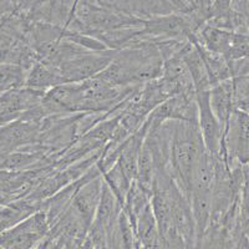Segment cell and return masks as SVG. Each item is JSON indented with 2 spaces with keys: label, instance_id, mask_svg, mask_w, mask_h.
<instances>
[{
  "label": "cell",
  "instance_id": "obj_1",
  "mask_svg": "<svg viewBox=\"0 0 249 249\" xmlns=\"http://www.w3.org/2000/svg\"><path fill=\"white\" fill-rule=\"evenodd\" d=\"M163 61L157 44L139 41L116 50L110 65L97 76L122 88L141 86L161 76Z\"/></svg>",
  "mask_w": 249,
  "mask_h": 249
},
{
  "label": "cell",
  "instance_id": "obj_2",
  "mask_svg": "<svg viewBox=\"0 0 249 249\" xmlns=\"http://www.w3.org/2000/svg\"><path fill=\"white\" fill-rule=\"evenodd\" d=\"M171 122L170 151L167 171L186 197H190L191 182L199 161L207 152L198 124Z\"/></svg>",
  "mask_w": 249,
  "mask_h": 249
},
{
  "label": "cell",
  "instance_id": "obj_3",
  "mask_svg": "<svg viewBox=\"0 0 249 249\" xmlns=\"http://www.w3.org/2000/svg\"><path fill=\"white\" fill-rule=\"evenodd\" d=\"M221 159L230 167H249V115L235 110L224 128Z\"/></svg>",
  "mask_w": 249,
  "mask_h": 249
},
{
  "label": "cell",
  "instance_id": "obj_4",
  "mask_svg": "<svg viewBox=\"0 0 249 249\" xmlns=\"http://www.w3.org/2000/svg\"><path fill=\"white\" fill-rule=\"evenodd\" d=\"M116 50H84L79 51L56 66L66 82H82L97 76L112 61Z\"/></svg>",
  "mask_w": 249,
  "mask_h": 249
},
{
  "label": "cell",
  "instance_id": "obj_5",
  "mask_svg": "<svg viewBox=\"0 0 249 249\" xmlns=\"http://www.w3.org/2000/svg\"><path fill=\"white\" fill-rule=\"evenodd\" d=\"M50 235L43 211H37L0 234V249H34Z\"/></svg>",
  "mask_w": 249,
  "mask_h": 249
},
{
  "label": "cell",
  "instance_id": "obj_6",
  "mask_svg": "<svg viewBox=\"0 0 249 249\" xmlns=\"http://www.w3.org/2000/svg\"><path fill=\"white\" fill-rule=\"evenodd\" d=\"M41 136V122L18 119L0 127V147L8 155L23 148L37 146Z\"/></svg>",
  "mask_w": 249,
  "mask_h": 249
},
{
  "label": "cell",
  "instance_id": "obj_7",
  "mask_svg": "<svg viewBox=\"0 0 249 249\" xmlns=\"http://www.w3.org/2000/svg\"><path fill=\"white\" fill-rule=\"evenodd\" d=\"M197 93L198 104V127L203 137L208 152L219 157L222 152L224 128L213 115L210 106V91H199Z\"/></svg>",
  "mask_w": 249,
  "mask_h": 249
},
{
  "label": "cell",
  "instance_id": "obj_8",
  "mask_svg": "<svg viewBox=\"0 0 249 249\" xmlns=\"http://www.w3.org/2000/svg\"><path fill=\"white\" fill-rule=\"evenodd\" d=\"M210 106L213 115L217 117L222 127L226 128L231 116L235 111L234 93H233V80H226L210 90Z\"/></svg>",
  "mask_w": 249,
  "mask_h": 249
},
{
  "label": "cell",
  "instance_id": "obj_9",
  "mask_svg": "<svg viewBox=\"0 0 249 249\" xmlns=\"http://www.w3.org/2000/svg\"><path fill=\"white\" fill-rule=\"evenodd\" d=\"M62 84H68V82L61 76L60 71L43 61H37L30 70L26 71L25 88L31 90L46 92L50 89L56 88Z\"/></svg>",
  "mask_w": 249,
  "mask_h": 249
},
{
  "label": "cell",
  "instance_id": "obj_10",
  "mask_svg": "<svg viewBox=\"0 0 249 249\" xmlns=\"http://www.w3.org/2000/svg\"><path fill=\"white\" fill-rule=\"evenodd\" d=\"M137 242L142 249H161V237L152 206H147L140 213L135 223Z\"/></svg>",
  "mask_w": 249,
  "mask_h": 249
},
{
  "label": "cell",
  "instance_id": "obj_11",
  "mask_svg": "<svg viewBox=\"0 0 249 249\" xmlns=\"http://www.w3.org/2000/svg\"><path fill=\"white\" fill-rule=\"evenodd\" d=\"M234 233L221 223H211L199 237L196 249H233Z\"/></svg>",
  "mask_w": 249,
  "mask_h": 249
},
{
  "label": "cell",
  "instance_id": "obj_12",
  "mask_svg": "<svg viewBox=\"0 0 249 249\" xmlns=\"http://www.w3.org/2000/svg\"><path fill=\"white\" fill-rule=\"evenodd\" d=\"M102 177H104V181L107 184L108 188L112 191L119 203L124 208V201H126V197H127L128 191H130L133 181H131L127 176L124 175V171L120 168L117 163L113 164L110 170L102 173Z\"/></svg>",
  "mask_w": 249,
  "mask_h": 249
},
{
  "label": "cell",
  "instance_id": "obj_13",
  "mask_svg": "<svg viewBox=\"0 0 249 249\" xmlns=\"http://www.w3.org/2000/svg\"><path fill=\"white\" fill-rule=\"evenodd\" d=\"M26 70L21 66L0 64V95L25 88Z\"/></svg>",
  "mask_w": 249,
  "mask_h": 249
},
{
  "label": "cell",
  "instance_id": "obj_14",
  "mask_svg": "<svg viewBox=\"0 0 249 249\" xmlns=\"http://www.w3.org/2000/svg\"><path fill=\"white\" fill-rule=\"evenodd\" d=\"M235 110L249 115V75L233 77Z\"/></svg>",
  "mask_w": 249,
  "mask_h": 249
},
{
  "label": "cell",
  "instance_id": "obj_15",
  "mask_svg": "<svg viewBox=\"0 0 249 249\" xmlns=\"http://www.w3.org/2000/svg\"><path fill=\"white\" fill-rule=\"evenodd\" d=\"M233 10L243 25V33L249 35V0H233Z\"/></svg>",
  "mask_w": 249,
  "mask_h": 249
},
{
  "label": "cell",
  "instance_id": "obj_16",
  "mask_svg": "<svg viewBox=\"0 0 249 249\" xmlns=\"http://www.w3.org/2000/svg\"><path fill=\"white\" fill-rule=\"evenodd\" d=\"M232 72L233 77L235 76H246L249 75V56L242 60L232 62Z\"/></svg>",
  "mask_w": 249,
  "mask_h": 249
},
{
  "label": "cell",
  "instance_id": "obj_17",
  "mask_svg": "<svg viewBox=\"0 0 249 249\" xmlns=\"http://www.w3.org/2000/svg\"><path fill=\"white\" fill-rule=\"evenodd\" d=\"M233 249H249V239L244 233H238L234 235Z\"/></svg>",
  "mask_w": 249,
  "mask_h": 249
},
{
  "label": "cell",
  "instance_id": "obj_18",
  "mask_svg": "<svg viewBox=\"0 0 249 249\" xmlns=\"http://www.w3.org/2000/svg\"><path fill=\"white\" fill-rule=\"evenodd\" d=\"M48 249H62L61 244L57 241H54V239H50V243H49Z\"/></svg>",
  "mask_w": 249,
  "mask_h": 249
},
{
  "label": "cell",
  "instance_id": "obj_19",
  "mask_svg": "<svg viewBox=\"0 0 249 249\" xmlns=\"http://www.w3.org/2000/svg\"><path fill=\"white\" fill-rule=\"evenodd\" d=\"M187 3H188V5H190V8H191V4H190V0H186Z\"/></svg>",
  "mask_w": 249,
  "mask_h": 249
}]
</instances>
